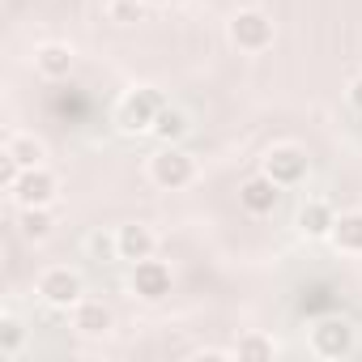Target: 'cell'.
Returning a JSON list of instances; mask_svg holds the SVG:
<instances>
[{
	"mask_svg": "<svg viewBox=\"0 0 362 362\" xmlns=\"http://www.w3.org/2000/svg\"><path fill=\"white\" fill-rule=\"evenodd\" d=\"M162 107H166V98H162L158 90L136 86V90H128V94L115 103V128H119L124 136H141V132L153 128V119H158Z\"/></svg>",
	"mask_w": 362,
	"mask_h": 362,
	"instance_id": "6da1fadb",
	"label": "cell"
},
{
	"mask_svg": "<svg viewBox=\"0 0 362 362\" xmlns=\"http://www.w3.org/2000/svg\"><path fill=\"white\" fill-rule=\"evenodd\" d=\"M35 294H39L47 307H56V311H73V307L86 298V281H81L77 269H69V264H52V269L39 273Z\"/></svg>",
	"mask_w": 362,
	"mask_h": 362,
	"instance_id": "7a4b0ae2",
	"label": "cell"
},
{
	"mask_svg": "<svg viewBox=\"0 0 362 362\" xmlns=\"http://www.w3.org/2000/svg\"><path fill=\"white\" fill-rule=\"evenodd\" d=\"M358 349V328L345 320V315H324L311 324V354L315 358H328V362H341Z\"/></svg>",
	"mask_w": 362,
	"mask_h": 362,
	"instance_id": "3957f363",
	"label": "cell"
},
{
	"mask_svg": "<svg viewBox=\"0 0 362 362\" xmlns=\"http://www.w3.org/2000/svg\"><path fill=\"white\" fill-rule=\"evenodd\" d=\"M226 35H230V43H235L239 52H247V56H260V52H269V47H273V39H277V26H273V18H269L264 9H239V13L230 18Z\"/></svg>",
	"mask_w": 362,
	"mask_h": 362,
	"instance_id": "277c9868",
	"label": "cell"
},
{
	"mask_svg": "<svg viewBox=\"0 0 362 362\" xmlns=\"http://www.w3.org/2000/svg\"><path fill=\"white\" fill-rule=\"evenodd\" d=\"M149 179H153L158 188H166V192H179V188H188L192 179H197V158L184 153L179 145H162L149 158Z\"/></svg>",
	"mask_w": 362,
	"mask_h": 362,
	"instance_id": "5b68a950",
	"label": "cell"
},
{
	"mask_svg": "<svg viewBox=\"0 0 362 362\" xmlns=\"http://www.w3.org/2000/svg\"><path fill=\"white\" fill-rule=\"evenodd\" d=\"M9 197H13V205H18V209L56 205V197H60V179H56L47 166H26V170H22V179L9 188Z\"/></svg>",
	"mask_w": 362,
	"mask_h": 362,
	"instance_id": "8992f818",
	"label": "cell"
},
{
	"mask_svg": "<svg viewBox=\"0 0 362 362\" xmlns=\"http://www.w3.org/2000/svg\"><path fill=\"white\" fill-rule=\"evenodd\" d=\"M170 286H175L170 264H162V260H153V256L136 260L132 273H128V290H132L136 298H145V303H162V298L170 294Z\"/></svg>",
	"mask_w": 362,
	"mask_h": 362,
	"instance_id": "52a82bcc",
	"label": "cell"
},
{
	"mask_svg": "<svg viewBox=\"0 0 362 362\" xmlns=\"http://www.w3.org/2000/svg\"><path fill=\"white\" fill-rule=\"evenodd\" d=\"M260 170L273 179V184H281V188H298L303 179H307V170H311V162H307V153L298 145H273L264 153V166Z\"/></svg>",
	"mask_w": 362,
	"mask_h": 362,
	"instance_id": "ba28073f",
	"label": "cell"
},
{
	"mask_svg": "<svg viewBox=\"0 0 362 362\" xmlns=\"http://www.w3.org/2000/svg\"><path fill=\"white\" fill-rule=\"evenodd\" d=\"M281 184H273V179L260 170V175H252V179H243V188H239V205L252 214V218H269L273 209H277V201H281Z\"/></svg>",
	"mask_w": 362,
	"mask_h": 362,
	"instance_id": "9c48e42d",
	"label": "cell"
},
{
	"mask_svg": "<svg viewBox=\"0 0 362 362\" xmlns=\"http://www.w3.org/2000/svg\"><path fill=\"white\" fill-rule=\"evenodd\" d=\"M77 69V52L69 43H39L35 47V73L47 81H64Z\"/></svg>",
	"mask_w": 362,
	"mask_h": 362,
	"instance_id": "30bf717a",
	"label": "cell"
},
{
	"mask_svg": "<svg viewBox=\"0 0 362 362\" xmlns=\"http://www.w3.org/2000/svg\"><path fill=\"white\" fill-rule=\"evenodd\" d=\"M115 239H119V260H128V264H136V260H145V256L158 252V235H153V226H145V222L119 226Z\"/></svg>",
	"mask_w": 362,
	"mask_h": 362,
	"instance_id": "8fae6325",
	"label": "cell"
},
{
	"mask_svg": "<svg viewBox=\"0 0 362 362\" xmlns=\"http://www.w3.org/2000/svg\"><path fill=\"white\" fill-rule=\"evenodd\" d=\"M73 328H77L81 337H107V332L115 328V315H111L107 303H98V298H81V303L73 307Z\"/></svg>",
	"mask_w": 362,
	"mask_h": 362,
	"instance_id": "7c38bea8",
	"label": "cell"
},
{
	"mask_svg": "<svg viewBox=\"0 0 362 362\" xmlns=\"http://www.w3.org/2000/svg\"><path fill=\"white\" fill-rule=\"evenodd\" d=\"M332 222H337V214H332L328 201H320V197L303 201V209H298V230H303L307 239H328V235H332Z\"/></svg>",
	"mask_w": 362,
	"mask_h": 362,
	"instance_id": "4fadbf2b",
	"label": "cell"
},
{
	"mask_svg": "<svg viewBox=\"0 0 362 362\" xmlns=\"http://www.w3.org/2000/svg\"><path fill=\"white\" fill-rule=\"evenodd\" d=\"M332 247L345 252V256H362V209H349V214H337L332 222Z\"/></svg>",
	"mask_w": 362,
	"mask_h": 362,
	"instance_id": "5bb4252c",
	"label": "cell"
},
{
	"mask_svg": "<svg viewBox=\"0 0 362 362\" xmlns=\"http://www.w3.org/2000/svg\"><path fill=\"white\" fill-rule=\"evenodd\" d=\"M162 145H179V141H184L188 132H192V119H188V111H179V107H162L158 111V119H153V128H149Z\"/></svg>",
	"mask_w": 362,
	"mask_h": 362,
	"instance_id": "9a60e30c",
	"label": "cell"
},
{
	"mask_svg": "<svg viewBox=\"0 0 362 362\" xmlns=\"http://www.w3.org/2000/svg\"><path fill=\"white\" fill-rule=\"evenodd\" d=\"M5 153H9L18 166H43V158H47V141L35 136V132H13V136L5 141Z\"/></svg>",
	"mask_w": 362,
	"mask_h": 362,
	"instance_id": "2e32d148",
	"label": "cell"
},
{
	"mask_svg": "<svg viewBox=\"0 0 362 362\" xmlns=\"http://www.w3.org/2000/svg\"><path fill=\"white\" fill-rule=\"evenodd\" d=\"M22 218H18V226H22V235L30 239V243H43L52 230H56V214H52V205H39V209H18Z\"/></svg>",
	"mask_w": 362,
	"mask_h": 362,
	"instance_id": "e0dca14e",
	"label": "cell"
},
{
	"mask_svg": "<svg viewBox=\"0 0 362 362\" xmlns=\"http://www.w3.org/2000/svg\"><path fill=\"white\" fill-rule=\"evenodd\" d=\"M235 358H243V362H269V358H277V341L264 337V332H243L239 345H235Z\"/></svg>",
	"mask_w": 362,
	"mask_h": 362,
	"instance_id": "ac0fdd59",
	"label": "cell"
},
{
	"mask_svg": "<svg viewBox=\"0 0 362 362\" xmlns=\"http://www.w3.org/2000/svg\"><path fill=\"white\" fill-rule=\"evenodd\" d=\"M22 349H26V324L13 311H5L0 315V358H18Z\"/></svg>",
	"mask_w": 362,
	"mask_h": 362,
	"instance_id": "d6986e66",
	"label": "cell"
},
{
	"mask_svg": "<svg viewBox=\"0 0 362 362\" xmlns=\"http://www.w3.org/2000/svg\"><path fill=\"white\" fill-rule=\"evenodd\" d=\"M107 18L115 26H136L145 18V9H141V0H107Z\"/></svg>",
	"mask_w": 362,
	"mask_h": 362,
	"instance_id": "ffe728a7",
	"label": "cell"
},
{
	"mask_svg": "<svg viewBox=\"0 0 362 362\" xmlns=\"http://www.w3.org/2000/svg\"><path fill=\"white\" fill-rule=\"evenodd\" d=\"M86 247H90L94 260H119V239L107 235V230H94V235L86 239Z\"/></svg>",
	"mask_w": 362,
	"mask_h": 362,
	"instance_id": "44dd1931",
	"label": "cell"
},
{
	"mask_svg": "<svg viewBox=\"0 0 362 362\" xmlns=\"http://www.w3.org/2000/svg\"><path fill=\"white\" fill-rule=\"evenodd\" d=\"M345 98H349V107H354V111H362V77H354V81H349Z\"/></svg>",
	"mask_w": 362,
	"mask_h": 362,
	"instance_id": "7402d4cb",
	"label": "cell"
}]
</instances>
